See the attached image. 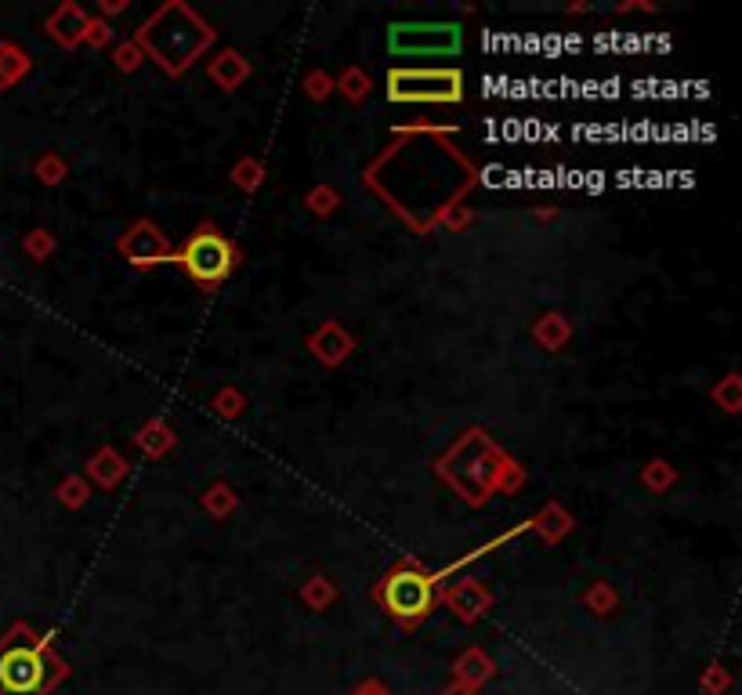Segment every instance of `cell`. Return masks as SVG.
<instances>
[{
	"label": "cell",
	"instance_id": "7a4b0ae2",
	"mask_svg": "<svg viewBox=\"0 0 742 695\" xmlns=\"http://www.w3.org/2000/svg\"><path fill=\"white\" fill-rule=\"evenodd\" d=\"M178 265L189 272L196 283L203 286H218L221 279L229 276L232 265H236V254H232V243L218 232H200L192 236L178 254Z\"/></svg>",
	"mask_w": 742,
	"mask_h": 695
},
{
	"label": "cell",
	"instance_id": "277c9868",
	"mask_svg": "<svg viewBox=\"0 0 742 695\" xmlns=\"http://www.w3.org/2000/svg\"><path fill=\"white\" fill-rule=\"evenodd\" d=\"M48 681V667L40 648L15 645L0 656V695H40Z\"/></svg>",
	"mask_w": 742,
	"mask_h": 695
},
{
	"label": "cell",
	"instance_id": "8992f818",
	"mask_svg": "<svg viewBox=\"0 0 742 695\" xmlns=\"http://www.w3.org/2000/svg\"><path fill=\"white\" fill-rule=\"evenodd\" d=\"M124 250L131 254L134 261H138V265H153L156 258H167V247L156 239V232L149 229V225H142V229L134 232V236L124 243Z\"/></svg>",
	"mask_w": 742,
	"mask_h": 695
},
{
	"label": "cell",
	"instance_id": "3957f363",
	"mask_svg": "<svg viewBox=\"0 0 742 695\" xmlns=\"http://www.w3.org/2000/svg\"><path fill=\"white\" fill-rule=\"evenodd\" d=\"M381 601H384V609H388L395 619L413 623V619L428 616L431 612V605H435V587H431V580L424 576V572L399 569L384 580Z\"/></svg>",
	"mask_w": 742,
	"mask_h": 695
},
{
	"label": "cell",
	"instance_id": "6da1fadb",
	"mask_svg": "<svg viewBox=\"0 0 742 695\" xmlns=\"http://www.w3.org/2000/svg\"><path fill=\"white\" fill-rule=\"evenodd\" d=\"M464 80L453 69H399L388 77L391 102H457Z\"/></svg>",
	"mask_w": 742,
	"mask_h": 695
},
{
	"label": "cell",
	"instance_id": "5b68a950",
	"mask_svg": "<svg viewBox=\"0 0 742 695\" xmlns=\"http://www.w3.org/2000/svg\"><path fill=\"white\" fill-rule=\"evenodd\" d=\"M460 48L457 26H395L391 29V51L402 55H449Z\"/></svg>",
	"mask_w": 742,
	"mask_h": 695
}]
</instances>
